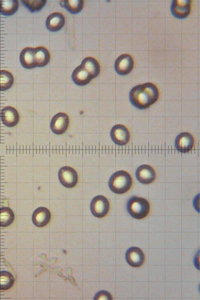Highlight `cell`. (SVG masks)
<instances>
[{
	"mask_svg": "<svg viewBox=\"0 0 200 300\" xmlns=\"http://www.w3.org/2000/svg\"><path fill=\"white\" fill-rule=\"evenodd\" d=\"M158 90L152 82H146L134 87L130 92L131 104L136 108L144 110L147 108L158 100Z\"/></svg>",
	"mask_w": 200,
	"mask_h": 300,
	"instance_id": "cell-1",
	"label": "cell"
},
{
	"mask_svg": "<svg viewBox=\"0 0 200 300\" xmlns=\"http://www.w3.org/2000/svg\"><path fill=\"white\" fill-rule=\"evenodd\" d=\"M132 183L130 175L124 170L114 173L108 182L110 190L116 194H123L127 192L130 188Z\"/></svg>",
	"mask_w": 200,
	"mask_h": 300,
	"instance_id": "cell-2",
	"label": "cell"
},
{
	"mask_svg": "<svg viewBox=\"0 0 200 300\" xmlns=\"http://www.w3.org/2000/svg\"><path fill=\"white\" fill-rule=\"evenodd\" d=\"M150 206L145 198L136 196H132L127 203V210L129 214L136 219H142L149 213Z\"/></svg>",
	"mask_w": 200,
	"mask_h": 300,
	"instance_id": "cell-3",
	"label": "cell"
},
{
	"mask_svg": "<svg viewBox=\"0 0 200 300\" xmlns=\"http://www.w3.org/2000/svg\"><path fill=\"white\" fill-rule=\"evenodd\" d=\"M90 208L92 214L94 216L102 218L108 213L110 203L106 198L102 195H98L92 200Z\"/></svg>",
	"mask_w": 200,
	"mask_h": 300,
	"instance_id": "cell-4",
	"label": "cell"
},
{
	"mask_svg": "<svg viewBox=\"0 0 200 300\" xmlns=\"http://www.w3.org/2000/svg\"><path fill=\"white\" fill-rule=\"evenodd\" d=\"M58 180L66 188H72L76 186L78 181V176L76 170L69 166L61 168L58 173Z\"/></svg>",
	"mask_w": 200,
	"mask_h": 300,
	"instance_id": "cell-5",
	"label": "cell"
},
{
	"mask_svg": "<svg viewBox=\"0 0 200 300\" xmlns=\"http://www.w3.org/2000/svg\"><path fill=\"white\" fill-rule=\"evenodd\" d=\"M69 125V118L67 114L60 112L52 118L50 127L52 132L56 134H62L68 129Z\"/></svg>",
	"mask_w": 200,
	"mask_h": 300,
	"instance_id": "cell-6",
	"label": "cell"
},
{
	"mask_svg": "<svg viewBox=\"0 0 200 300\" xmlns=\"http://www.w3.org/2000/svg\"><path fill=\"white\" fill-rule=\"evenodd\" d=\"M110 134L112 141L119 146L126 144L130 138L129 130L122 124L114 126L111 129Z\"/></svg>",
	"mask_w": 200,
	"mask_h": 300,
	"instance_id": "cell-7",
	"label": "cell"
},
{
	"mask_svg": "<svg viewBox=\"0 0 200 300\" xmlns=\"http://www.w3.org/2000/svg\"><path fill=\"white\" fill-rule=\"evenodd\" d=\"M194 144L193 136L188 132L180 133L175 140L176 148L180 152L186 153L192 150Z\"/></svg>",
	"mask_w": 200,
	"mask_h": 300,
	"instance_id": "cell-8",
	"label": "cell"
},
{
	"mask_svg": "<svg viewBox=\"0 0 200 300\" xmlns=\"http://www.w3.org/2000/svg\"><path fill=\"white\" fill-rule=\"evenodd\" d=\"M192 0H174L171 6L172 15L178 18H184L188 16L191 10Z\"/></svg>",
	"mask_w": 200,
	"mask_h": 300,
	"instance_id": "cell-9",
	"label": "cell"
},
{
	"mask_svg": "<svg viewBox=\"0 0 200 300\" xmlns=\"http://www.w3.org/2000/svg\"><path fill=\"white\" fill-rule=\"evenodd\" d=\"M134 66V60L129 54L120 56L116 60L114 68L116 72L120 75H126L130 73Z\"/></svg>",
	"mask_w": 200,
	"mask_h": 300,
	"instance_id": "cell-10",
	"label": "cell"
},
{
	"mask_svg": "<svg viewBox=\"0 0 200 300\" xmlns=\"http://www.w3.org/2000/svg\"><path fill=\"white\" fill-rule=\"evenodd\" d=\"M0 116L2 123L8 127H13L16 126L20 118L17 110L10 106L4 108L1 110Z\"/></svg>",
	"mask_w": 200,
	"mask_h": 300,
	"instance_id": "cell-11",
	"label": "cell"
},
{
	"mask_svg": "<svg viewBox=\"0 0 200 300\" xmlns=\"http://www.w3.org/2000/svg\"><path fill=\"white\" fill-rule=\"evenodd\" d=\"M136 176L140 182L148 184L154 181L156 174L154 169L151 166L142 164L136 169Z\"/></svg>",
	"mask_w": 200,
	"mask_h": 300,
	"instance_id": "cell-12",
	"label": "cell"
},
{
	"mask_svg": "<svg viewBox=\"0 0 200 300\" xmlns=\"http://www.w3.org/2000/svg\"><path fill=\"white\" fill-rule=\"evenodd\" d=\"M127 262L132 267H140L144 260V254L142 250L138 247H131L126 254Z\"/></svg>",
	"mask_w": 200,
	"mask_h": 300,
	"instance_id": "cell-13",
	"label": "cell"
},
{
	"mask_svg": "<svg viewBox=\"0 0 200 300\" xmlns=\"http://www.w3.org/2000/svg\"><path fill=\"white\" fill-rule=\"evenodd\" d=\"M50 212L46 207H39L34 210L32 216L34 224L38 227L46 226L50 220Z\"/></svg>",
	"mask_w": 200,
	"mask_h": 300,
	"instance_id": "cell-14",
	"label": "cell"
},
{
	"mask_svg": "<svg viewBox=\"0 0 200 300\" xmlns=\"http://www.w3.org/2000/svg\"><path fill=\"white\" fill-rule=\"evenodd\" d=\"M64 22L65 18L62 14L55 12L47 17L46 24L49 30L56 32L62 28Z\"/></svg>",
	"mask_w": 200,
	"mask_h": 300,
	"instance_id": "cell-15",
	"label": "cell"
},
{
	"mask_svg": "<svg viewBox=\"0 0 200 300\" xmlns=\"http://www.w3.org/2000/svg\"><path fill=\"white\" fill-rule=\"evenodd\" d=\"M34 57L36 67H43L50 62V55L46 48L38 46L34 48Z\"/></svg>",
	"mask_w": 200,
	"mask_h": 300,
	"instance_id": "cell-16",
	"label": "cell"
},
{
	"mask_svg": "<svg viewBox=\"0 0 200 300\" xmlns=\"http://www.w3.org/2000/svg\"><path fill=\"white\" fill-rule=\"evenodd\" d=\"M72 78L74 82L80 86L86 85L92 79L90 74L80 65L73 71Z\"/></svg>",
	"mask_w": 200,
	"mask_h": 300,
	"instance_id": "cell-17",
	"label": "cell"
},
{
	"mask_svg": "<svg viewBox=\"0 0 200 300\" xmlns=\"http://www.w3.org/2000/svg\"><path fill=\"white\" fill-rule=\"evenodd\" d=\"M34 48L26 47L20 53V60L22 66L28 69L36 67L34 57Z\"/></svg>",
	"mask_w": 200,
	"mask_h": 300,
	"instance_id": "cell-18",
	"label": "cell"
},
{
	"mask_svg": "<svg viewBox=\"0 0 200 300\" xmlns=\"http://www.w3.org/2000/svg\"><path fill=\"white\" fill-rule=\"evenodd\" d=\"M80 65L90 74L92 78L96 77L100 74V64L97 60L92 57L84 58Z\"/></svg>",
	"mask_w": 200,
	"mask_h": 300,
	"instance_id": "cell-19",
	"label": "cell"
},
{
	"mask_svg": "<svg viewBox=\"0 0 200 300\" xmlns=\"http://www.w3.org/2000/svg\"><path fill=\"white\" fill-rule=\"evenodd\" d=\"M18 7L17 0H0V13L5 16L14 14Z\"/></svg>",
	"mask_w": 200,
	"mask_h": 300,
	"instance_id": "cell-20",
	"label": "cell"
},
{
	"mask_svg": "<svg viewBox=\"0 0 200 300\" xmlns=\"http://www.w3.org/2000/svg\"><path fill=\"white\" fill-rule=\"evenodd\" d=\"M14 218L12 210L8 207L0 208V226L6 227L10 225Z\"/></svg>",
	"mask_w": 200,
	"mask_h": 300,
	"instance_id": "cell-21",
	"label": "cell"
},
{
	"mask_svg": "<svg viewBox=\"0 0 200 300\" xmlns=\"http://www.w3.org/2000/svg\"><path fill=\"white\" fill-rule=\"evenodd\" d=\"M14 81L12 74L6 70H0V90L4 91L9 89Z\"/></svg>",
	"mask_w": 200,
	"mask_h": 300,
	"instance_id": "cell-22",
	"label": "cell"
},
{
	"mask_svg": "<svg viewBox=\"0 0 200 300\" xmlns=\"http://www.w3.org/2000/svg\"><path fill=\"white\" fill-rule=\"evenodd\" d=\"M62 6L65 7L70 13H78L83 8L84 1L82 0H66L60 2Z\"/></svg>",
	"mask_w": 200,
	"mask_h": 300,
	"instance_id": "cell-23",
	"label": "cell"
},
{
	"mask_svg": "<svg viewBox=\"0 0 200 300\" xmlns=\"http://www.w3.org/2000/svg\"><path fill=\"white\" fill-rule=\"evenodd\" d=\"M14 282V278L10 272L6 270L0 272V290L10 289Z\"/></svg>",
	"mask_w": 200,
	"mask_h": 300,
	"instance_id": "cell-24",
	"label": "cell"
},
{
	"mask_svg": "<svg viewBox=\"0 0 200 300\" xmlns=\"http://www.w3.org/2000/svg\"><path fill=\"white\" fill-rule=\"evenodd\" d=\"M22 3L33 12L40 10L46 4V0H22Z\"/></svg>",
	"mask_w": 200,
	"mask_h": 300,
	"instance_id": "cell-25",
	"label": "cell"
},
{
	"mask_svg": "<svg viewBox=\"0 0 200 300\" xmlns=\"http://www.w3.org/2000/svg\"><path fill=\"white\" fill-rule=\"evenodd\" d=\"M112 296L110 292L106 290L98 292L94 297V300H112Z\"/></svg>",
	"mask_w": 200,
	"mask_h": 300,
	"instance_id": "cell-26",
	"label": "cell"
}]
</instances>
